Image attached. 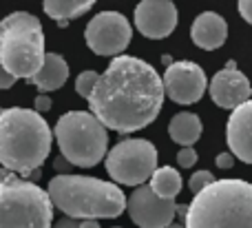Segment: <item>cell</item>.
I'll use <instances>...</instances> for the list:
<instances>
[{
    "instance_id": "obj_1",
    "label": "cell",
    "mask_w": 252,
    "mask_h": 228,
    "mask_svg": "<svg viewBox=\"0 0 252 228\" xmlns=\"http://www.w3.org/2000/svg\"><path fill=\"white\" fill-rule=\"evenodd\" d=\"M164 80L148 62L133 56H115L97 78L89 100L91 113L118 133L142 131L164 106Z\"/></svg>"
},
{
    "instance_id": "obj_2",
    "label": "cell",
    "mask_w": 252,
    "mask_h": 228,
    "mask_svg": "<svg viewBox=\"0 0 252 228\" xmlns=\"http://www.w3.org/2000/svg\"><path fill=\"white\" fill-rule=\"evenodd\" d=\"M51 129L35 109H0V164L22 177H40L51 153Z\"/></svg>"
},
{
    "instance_id": "obj_3",
    "label": "cell",
    "mask_w": 252,
    "mask_h": 228,
    "mask_svg": "<svg viewBox=\"0 0 252 228\" xmlns=\"http://www.w3.org/2000/svg\"><path fill=\"white\" fill-rule=\"evenodd\" d=\"M184 228H252V184L215 180L186 206Z\"/></svg>"
},
{
    "instance_id": "obj_4",
    "label": "cell",
    "mask_w": 252,
    "mask_h": 228,
    "mask_svg": "<svg viewBox=\"0 0 252 228\" xmlns=\"http://www.w3.org/2000/svg\"><path fill=\"white\" fill-rule=\"evenodd\" d=\"M53 206L73 220H109L126 211V195L118 184L87 175H56L47 186Z\"/></svg>"
},
{
    "instance_id": "obj_5",
    "label": "cell",
    "mask_w": 252,
    "mask_h": 228,
    "mask_svg": "<svg viewBox=\"0 0 252 228\" xmlns=\"http://www.w3.org/2000/svg\"><path fill=\"white\" fill-rule=\"evenodd\" d=\"M53 202L44 189L0 168V228H51Z\"/></svg>"
},
{
    "instance_id": "obj_6",
    "label": "cell",
    "mask_w": 252,
    "mask_h": 228,
    "mask_svg": "<svg viewBox=\"0 0 252 228\" xmlns=\"http://www.w3.org/2000/svg\"><path fill=\"white\" fill-rule=\"evenodd\" d=\"M42 25L33 13L16 11L0 20V62L13 78L29 80L44 60Z\"/></svg>"
},
{
    "instance_id": "obj_7",
    "label": "cell",
    "mask_w": 252,
    "mask_h": 228,
    "mask_svg": "<svg viewBox=\"0 0 252 228\" xmlns=\"http://www.w3.org/2000/svg\"><path fill=\"white\" fill-rule=\"evenodd\" d=\"M53 135L62 158L73 166L91 168L106 158L109 133L91 111H69L56 122Z\"/></svg>"
},
{
    "instance_id": "obj_8",
    "label": "cell",
    "mask_w": 252,
    "mask_h": 228,
    "mask_svg": "<svg viewBox=\"0 0 252 228\" xmlns=\"http://www.w3.org/2000/svg\"><path fill=\"white\" fill-rule=\"evenodd\" d=\"M157 168V149L148 140L130 137L106 151V173L124 186H139Z\"/></svg>"
},
{
    "instance_id": "obj_9",
    "label": "cell",
    "mask_w": 252,
    "mask_h": 228,
    "mask_svg": "<svg viewBox=\"0 0 252 228\" xmlns=\"http://www.w3.org/2000/svg\"><path fill=\"white\" fill-rule=\"evenodd\" d=\"M130 22L120 11H102L87 25L84 38L93 53L97 56H120L130 44Z\"/></svg>"
},
{
    "instance_id": "obj_10",
    "label": "cell",
    "mask_w": 252,
    "mask_h": 228,
    "mask_svg": "<svg viewBox=\"0 0 252 228\" xmlns=\"http://www.w3.org/2000/svg\"><path fill=\"white\" fill-rule=\"evenodd\" d=\"M126 208H128L130 220L139 228H166L168 224H173L175 215H177L175 199L159 197L151 186L144 184H139L130 193V197L126 199Z\"/></svg>"
},
{
    "instance_id": "obj_11",
    "label": "cell",
    "mask_w": 252,
    "mask_h": 228,
    "mask_svg": "<svg viewBox=\"0 0 252 228\" xmlns=\"http://www.w3.org/2000/svg\"><path fill=\"white\" fill-rule=\"evenodd\" d=\"M164 91L175 104H195L208 89L206 73L197 62L182 60L166 66L164 73Z\"/></svg>"
},
{
    "instance_id": "obj_12",
    "label": "cell",
    "mask_w": 252,
    "mask_h": 228,
    "mask_svg": "<svg viewBox=\"0 0 252 228\" xmlns=\"http://www.w3.org/2000/svg\"><path fill=\"white\" fill-rule=\"evenodd\" d=\"M135 27L144 38H168L177 27V7L173 0H142L135 7Z\"/></svg>"
},
{
    "instance_id": "obj_13",
    "label": "cell",
    "mask_w": 252,
    "mask_h": 228,
    "mask_svg": "<svg viewBox=\"0 0 252 228\" xmlns=\"http://www.w3.org/2000/svg\"><path fill=\"white\" fill-rule=\"evenodd\" d=\"M208 91L215 104L230 111L235 106H239L241 102H246L248 98H252V87L248 78L237 69L235 60H228L226 66L213 75V80L208 84Z\"/></svg>"
},
{
    "instance_id": "obj_14",
    "label": "cell",
    "mask_w": 252,
    "mask_h": 228,
    "mask_svg": "<svg viewBox=\"0 0 252 228\" xmlns=\"http://www.w3.org/2000/svg\"><path fill=\"white\" fill-rule=\"evenodd\" d=\"M226 140L237 160L252 164V98L232 109L226 124Z\"/></svg>"
},
{
    "instance_id": "obj_15",
    "label": "cell",
    "mask_w": 252,
    "mask_h": 228,
    "mask_svg": "<svg viewBox=\"0 0 252 228\" xmlns=\"http://www.w3.org/2000/svg\"><path fill=\"white\" fill-rule=\"evenodd\" d=\"M190 38L204 51H215V49L223 47L228 38V25L219 13L204 11L195 18L190 27Z\"/></svg>"
},
{
    "instance_id": "obj_16",
    "label": "cell",
    "mask_w": 252,
    "mask_h": 228,
    "mask_svg": "<svg viewBox=\"0 0 252 228\" xmlns=\"http://www.w3.org/2000/svg\"><path fill=\"white\" fill-rule=\"evenodd\" d=\"M69 80V65L60 53H44V60L40 69L29 78V84L38 87L42 93L58 91Z\"/></svg>"
},
{
    "instance_id": "obj_17",
    "label": "cell",
    "mask_w": 252,
    "mask_h": 228,
    "mask_svg": "<svg viewBox=\"0 0 252 228\" xmlns=\"http://www.w3.org/2000/svg\"><path fill=\"white\" fill-rule=\"evenodd\" d=\"M201 120L199 115L190 113V111H184V113L173 115L168 124V135L173 137V142L182 146H192L197 140L201 137Z\"/></svg>"
},
{
    "instance_id": "obj_18",
    "label": "cell",
    "mask_w": 252,
    "mask_h": 228,
    "mask_svg": "<svg viewBox=\"0 0 252 228\" xmlns=\"http://www.w3.org/2000/svg\"><path fill=\"white\" fill-rule=\"evenodd\" d=\"M93 4H95V0H42L44 13L58 20L60 27H66L71 20L84 16Z\"/></svg>"
},
{
    "instance_id": "obj_19",
    "label": "cell",
    "mask_w": 252,
    "mask_h": 228,
    "mask_svg": "<svg viewBox=\"0 0 252 228\" xmlns=\"http://www.w3.org/2000/svg\"><path fill=\"white\" fill-rule=\"evenodd\" d=\"M151 186L159 197L166 199H175L179 193H182V175L179 171H175L173 166H161L155 168L151 175Z\"/></svg>"
},
{
    "instance_id": "obj_20",
    "label": "cell",
    "mask_w": 252,
    "mask_h": 228,
    "mask_svg": "<svg viewBox=\"0 0 252 228\" xmlns=\"http://www.w3.org/2000/svg\"><path fill=\"white\" fill-rule=\"evenodd\" d=\"M97 78H100V73H95V71H82V73L78 75V80H75V91H78V96H82L84 100H87V98L91 96L93 87H95Z\"/></svg>"
},
{
    "instance_id": "obj_21",
    "label": "cell",
    "mask_w": 252,
    "mask_h": 228,
    "mask_svg": "<svg viewBox=\"0 0 252 228\" xmlns=\"http://www.w3.org/2000/svg\"><path fill=\"white\" fill-rule=\"evenodd\" d=\"M210 182H215V175L210 171H195L192 173V177L188 180V189H190V193H199L204 186H208Z\"/></svg>"
},
{
    "instance_id": "obj_22",
    "label": "cell",
    "mask_w": 252,
    "mask_h": 228,
    "mask_svg": "<svg viewBox=\"0 0 252 228\" xmlns=\"http://www.w3.org/2000/svg\"><path fill=\"white\" fill-rule=\"evenodd\" d=\"M177 164L182 168H192L197 164V151L192 146H182V151L177 153Z\"/></svg>"
},
{
    "instance_id": "obj_23",
    "label": "cell",
    "mask_w": 252,
    "mask_h": 228,
    "mask_svg": "<svg viewBox=\"0 0 252 228\" xmlns=\"http://www.w3.org/2000/svg\"><path fill=\"white\" fill-rule=\"evenodd\" d=\"M215 164H217L221 171H228V168L235 166V155L228 151V153H219L217 158H215Z\"/></svg>"
},
{
    "instance_id": "obj_24",
    "label": "cell",
    "mask_w": 252,
    "mask_h": 228,
    "mask_svg": "<svg viewBox=\"0 0 252 228\" xmlns=\"http://www.w3.org/2000/svg\"><path fill=\"white\" fill-rule=\"evenodd\" d=\"M51 104H53V102H51V98H49V96H44V93H40V96L35 98V102H33V109L38 111V113H44V111H49V109H51Z\"/></svg>"
},
{
    "instance_id": "obj_25",
    "label": "cell",
    "mask_w": 252,
    "mask_h": 228,
    "mask_svg": "<svg viewBox=\"0 0 252 228\" xmlns=\"http://www.w3.org/2000/svg\"><path fill=\"white\" fill-rule=\"evenodd\" d=\"M13 82H16V78H13V75L2 66V62H0V89H11Z\"/></svg>"
},
{
    "instance_id": "obj_26",
    "label": "cell",
    "mask_w": 252,
    "mask_h": 228,
    "mask_svg": "<svg viewBox=\"0 0 252 228\" xmlns=\"http://www.w3.org/2000/svg\"><path fill=\"white\" fill-rule=\"evenodd\" d=\"M239 13L248 25H252V0H239Z\"/></svg>"
},
{
    "instance_id": "obj_27",
    "label": "cell",
    "mask_w": 252,
    "mask_h": 228,
    "mask_svg": "<svg viewBox=\"0 0 252 228\" xmlns=\"http://www.w3.org/2000/svg\"><path fill=\"white\" fill-rule=\"evenodd\" d=\"M53 228H80V222L73 220V217H62L60 222H56Z\"/></svg>"
},
{
    "instance_id": "obj_28",
    "label": "cell",
    "mask_w": 252,
    "mask_h": 228,
    "mask_svg": "<svg viewBox=\"0 0 252 228\" xmlns=\"http://www.w3.org/2000/svg\"><path fill=\"white\" fill-rule=\"evenodd\" d=\"M53 166H56L58 171H71V166H73V164H71V162H69V160H66V158H58Z\"/></svg>"
},
{
    "instance_id": "obj_29",
    "label": "cell",
    "mask_w": 252,
    "mask_h": 228,
    "mask_svg": "<svg viewBox=\"0 0 252 228\" xmlns=\"http://www.w3.org/2000/svg\"><path fill=\"white\" fill-rule=\"evenodd\" d=\"M80 228H100V224H97V220H82Z\"/></svg>"
},
{
    "instance_id": "obj_30",
    "label": "cell",
    "mask_w": 252,
    "mask_h": 228,
    "mask_svg": "<svg viewBox=\"0 0 252 228\" xmlns=\"http://www.w3.org/2000/svg\"><path fill=\"white\" fill-rule=\"evenodd\" d=\"M161 62H164V65H173V58H170V56H161Z\"/></svg>"
},
{
    "instance_id": "obj_31",
    "label": "cell",
    "mask_w": 252,
    "mask_h": 228,
    "mask_svg": "<svg viewBox=\"0 0 252 228\" xmlns=\"http://www.w3.org/2000/svg\"><path fill=\"white\" fill-rule=\"evenodd\" d=\"M166 228H184V226H182V224H168Z\"/></svg>"
}]
</instances>
